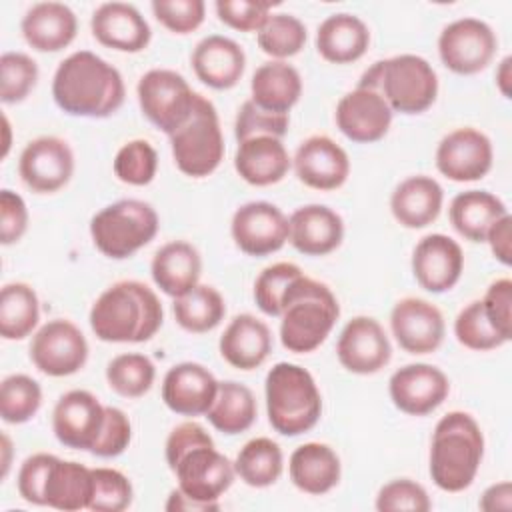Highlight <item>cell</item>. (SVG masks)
<instances>
[{
  "label": "cell",
  "instance_id": "1",
  "mask_svg": "<svg viewBox=\"0 0 512 512\" xmlns=\"http://www.w3.org/2000/svg\"><path fill=\"white\" fill-rule=\"evenodd\" d=\"M52 98L70 116L108 118L124 104L126 86L118 68L90 50H78L58 64Z\"/></svg>",
  "mask_w": 512,
  "mask_h": 512
},
{
  "label": "cell",
  "instance_id": "2",
  "mask_svg": "<svg viewBox=\"0 0 512 512\" xmlns=\"http://www.w3.org/2000/svg\"><path fill=\"white\" fill-rule=\"evenodd\" d=\"M168 468L178 480V488L200 502L220 504V496L232 486L236 472L212 436L198 422H182L166 438Z\"/></svg>",
  "mask_w": 512,
  "mask_h": 512
},
{
  "label": "cell",
  "instance_id": "3",
  "mask_svg": "<svg viewBox=\"0 0 512 512\" xmlns=\"http://www.w3.org/2000/svg\"><path fill=\"white\" fill-rule=\"evenodd\" d=\"M90 328L102 342H146L162 326L164 310L156 292L138 280L108 286L90 308Z\"/></svg>",
  "mask_w": 512,
  "mask_h": 512
},
{
  "label": "cell",
  "instance_id": "4",
  "mask_svg": "<svg viewBox=\"0 0 512 512\" xmlns=\"http://www.w3.org/2000/svg\"><path fill=\"white\" fill-rule=\"evenodd\" d=\"M484 434L468 412L454 410L442 416L430 442V478L444 492L466 490L482 464Z\"/></svg>",
  "mask_w": 512,
  "mask_h": 512
},
{
  "label": "cell",
  "instance_id": "5",
  "mask_svg": "<svg viewBox=\"0 0 512 512\" xmlns=\"http://www.w3.org/2000/svg\"><path fill=\"white\" fill-rule=\"evenodd\" d=\"M340 316L334 292L308 276H298L282 296L280 342L288 352H314L332 332Z\"/></svg>",
  "mask_w": 512,
  "mask_h": 512
},
{
  "label": "cell",
  "instance_id": "6",
  "mask_svg": "<svg viewBox=\"0 0 512 512\" xmlns=\"http://www.w3.org/2000/svg\"><path fill=\"white\" fill-rule=\"evenodd\" d=\"M356 88L380 92L392 112L412 116L426 112L436 102L438 76L426 58L398 54L364 70Z\"/></svg>",
  "mask_w": 512,
  "mask_h": 512
},
{
  "label": "cell",
  "instance_id": "7",
  "mask_svg": "<svg viewBox=\"0 0 512 512\" xmlns=\"http://www.w3.org/2000/svg\"><path fill=\"white\" fill-rule=\"evenodd\" d=\"M270 426L282 436L312 430L322 416V394L314 376L292 362L274 364L264 382Z\"/></svg>",
  "mask_w": 512,
  "mask_h": 512
},
{
  "label": "cell",
  "instance_id": "8",
  "mask_svg": "<svg viewBox=\"0 0 512 512\" xmlns=\"http://www.w3.org/2000/svg\"><path fill=\"white\" fill-rule=\"evenodd\" d=\"M160 218L152 204L124 198L98 210L90 220V236L100 254L112 260L134 256L158 234Z\"/></svg>",
  "mask_w": 512,
  "mask_h": 512
},
{
  "label": "cell",
  "instance_id": "9",
  "mask_svg": "<svg viewBox=\"0 0 512 512\" xmlns=\"http://www.w3.org/2000/svg\"><path fill=\"white\" fill-rule=\"evenodd\" d=\"M170 150L176 168L190 178L210 176L224 158V134L216 106L202 94L188 122L170 134Z\"/></svg>",
  "mask_w": 512,
  "mask_h": 512
},
{
  "label": "cell",
  "instance_id": "10",
  "mask_svg": "<svg viewBox=\"0 0 512 512\" xmlns=\"http://www.w3.org/2000/svg\"><path fill=\"white\" fill-rule=\"evenodd\" d=\"M136 96L142 114L170 136L188 122L198 94L180 72L152 68L140 76Z\"/></svg>",
  "mask_w": 512,
  "mask_h": 512
},
{
  "label": "cell",
  "instance_id": "11",
  "mask_svg": "<svg viewBox=\"0 0 512 512\" xmlns=\"http://www.w3.org/2000/svg\"><path fill=\"white\" fill-rule=\"evenodd\" d=\"M498 38L480 18H458L446 24L438 36V56L442 64L460 76L482 72L494 58Z\"/></svg>",
  "mask_w": 512,
  "mask_h": 512
},
{
  "label": "cell",
  "instance_id": "12",
  "mask_svg": "<svg viewBox=\"0 0 512 512\" xmlns=\"http://www.w3.org/2000/svg\"><path fill=\"white\" fill-rule=\"evenodd\" d=\"M30 360L46 376H72L88 360L86 336L66 318L48 320L32 336Z\"/></svg>",
  "mask_w": 512,
  "mask_h": 512
},
{
  "label": "cell",
  "instance_id": "13",
  "mask_svg": "<svg viewBox=\"0 0 512 512\" xmlns=\"http://www.w3.org/2000/svg\"><path fill=\"white\" fill-rule=\"evenodd\" d=\"M230 234L234 244L248 256H268L278 252L290 236L284 212L266 200L246 202L232 214Z\"/></svg>",
  "mask_w": 512,
  "mask_h": 512
},
{
  "label": "cell",
  "instance_id": "14",
  "mask_svg": "<svg viewBox=\"0 0 512 512\" xmlns=\"http://www.w3.org/2000/svg\"><path fill=\"white\" fill-rule=\"evenodd\" d=\"M18 174L32 192L54 194L74 174V152L58 136H38L20 152Z\"/></svg>",
  "mask_w": 512,
  "mask_h": 512
},
{
  "label": "cell",
  "instance_id": "15",
  "mask_svg": "<svg viewBox=\"0 0 512 512\" xmlns=\"http://www.w3.org/2000/svg\"><path fill=\"white\" fill-rule=\"evenodd\" d=\"M492 162L490 138L470 126L448 132L436 146V168L452 182H476L490 172Z\"/></svg>",
  "mask_w": 512,
  "mask_h": 512
},
{
  "label": "cell",
  "instance_id": "16",
  "mask_svg": "<svg viewBox=\"0 0 512 512\" xmlns=\"http://www.w3.org/2000/svg\"><path fill=\"white\" fill-rule=\"evenodd\" d=\"M106 406L88 390L62 394L52 410V432L60 444L90 452L102 432Z\"/></svg>",
  "mask_w": 512,
  "mask_h": 512
},
{
  "label": "cell",
  "instance_id": "17",
  "mask_svg": "<svg viewBox=\"0 0 512 512\" xmlns=\"http://www.w3.org/2000/svg\"><path fill=\"white\" fill-rule=\"evenodd\" d=\"M392 404L408 416H426L434 412L450 394L448 376L424 362L398 368L388 380Z\"/></svg>",
  "mask_w": 512,
  "mask_h": 512
},
{
  "label": "cell",
  "instance_id": "18",
  "mask_svg": "<svg viewBox=\"0 0 512 512\" xmlns=\"http://www.w3.org/2000/svg\"><path fill=\"white\" fill-rule=\"evenodd\" d=\"M390 330L398 346L408 354H432L444 342L446 324L432 302L408 296L394 304Z\"/></svg>",
  "mask_w": 512,
  "mask_h": 512
},
{
  "label": "cell",
  "instance_id": "19",
  "mask_svg": "<svg viewBox=\"0 0 512 512\" xmlns=\"http://www.w3.org/2000/svg\"><path fill=\"white\" fill-rule=\"evenodd\" d=\"M336 356L342 368L352 374H376L392 358L390 340L378 320L356 316L342 328L336 342Z\"/></svg>",
  "mask_w": 512,
  "mask_h": 512
},
{
  "label": "cell",
  "instance_id": "20",
  "mask_svg": "<svg viewBox=\"0 0 512 512\" xmlns=\"http://www.w3.org/2000/svg\"><path fill=\"white\" fill-rule=\"evenodd\" d=\"M292 166L304 186L322 192L338 190L350 176V158L346 150L324 134L300 142Z\"/></svg>",
  "mask_w": 512,
  "mask_h": 512
},
{
  "label": "cell",
  "instance_id": "21",
  "mask_svg": "<svg viewBox=\"0 0 512 512\" xmlns=\"http://www.w3.org/2000/svg\"><path fill=\"white\" fill-rule=\"evenodd\" d=\"M464 270V252L446 234H428L412 250V274L420 288L442 294L452 290Z\"/></svg>",
  "mask_w": 512,
  "mask_h": 512
},
{
  "label": "cell",
  "instance_id": "22",
  "mask_svg": "<svg viewBox=\"0 0 512 512\" xmlns=\"http://www.w3.org/2000/svg\"><path fill=\"white\" fill-rule=\"evenodd\" d=\"M392 114L380 92L354 88L338 100L334 120L348 140L372 144L388 134Z\"/></svg>",
  "mask_w": 512,
  "mask_h": 512
},
{
  "label": "cell",
  "instance_id": "23",
  "mask_svg": "<svg viewBox=\"0 0 512 512\" xmlns=\"http://www.w3.org/2000/svg\"><path fill=\"white\" fill-rule=\"evenodd\" d=\"M92 36L106 48L136 54L148 48L152 30L134 4L104 2L90 18Z\"/></svg>",
  "mask_w": 512,
  "mask_h": 512
},
{
  "label": "cell",
  "instance_id": "24",
  "mask_svg": "<svg viewBox=\"0 0 512 512\" xmlns=\"http://www.w3.org/2000/svg\"><path fill=\"white\" fill-rule=\"evenodd\" d=\"M218 392L214 374L198 362L172 366L162 380L164 404L180 416H202L210 410Z\"/></svg>",
  "mask_w": 512,
  "mask_h": 512
},
{
  "label": "cell",
  "instance_id": "25",
  "mask_svg": "<svg viewBox=\"0 0 512 512\" xmlns=\"http://www.w3.org/2000/svg\"><path fill=\"white\" fill-rule=\"evenodd\" d=\"M190 62L196 78L214 90L234 88L246 70L244 48L222 34L202 38L194 46Z\"/></svg>",
  "mask_w": 512,
  "mask_h": 512
},
{
  "label": "cell",
  "instance_id": "26",
  "mask_svg": "<svg viewBox=\"0 0 512 512\" xmlns=\"http://www.w3.org/2000/svg\"><path fill=\"white\" fill-rule=\"evenodd\" d=\"M290 244L304 256H326L334 252L344 238L342 216L324 204H306L296 208L290 218Z\"/></svg>",
  "mask_w": 512,
  "mask_h": 512
},
{
  "label": "cell",
  "instance_id": "27",
  "mask_svg": "<svg viewBox=\"0 0 512 512\" xmlns=\"http://www.w3.org/2000/svg\"><path fill=\"white\" fill-rule=\"evenodd\" d=\"M22 36L36 52H60L70 46L78 32V20L62 2H38L26 10L20 22Z\"/></svg>",
  "mask_w": 512,
  "mask_h": 512
},
{
  "label": "cell",
  "instance_id": "28",
  "mask_svg": "<svg viewBox=\"0 0 512 512\" xmlns=\"http://www.w3.org/2000/svg\"><path fill=\"white\" fill-rule=\"evenodd\" d=\"M220 356L238 370L260 368L272 352V332L252 314L234 316L218 342Z\"/></svg>",
  "mask_w": 512,
  "mask_h": 512
},
{
  "label": "cell",
  "instance_id": "29",
  "mask_svg": "<svg viewBox=\"0 0 512 512\" xmlns=\"http://www.w3.org/2000/svg\"><path fill=\"white\" fill-rule=\"evenodd\" d=\"M444 204V190L438 180L426 174L404 178L390 194V212L394 220L410 230L432 224Z\"/></svg>",
  "mask_w": 512,
  "mask_h": 512
},
{
  "label": "cell",
  "instance_id": "30",
  "mask_svg": "<svg viewBox=\"0 0 512 512\" xmlns=\"http://www.w3.org/2000/svg\"><path fill=\"white\" fill-rule=\"evenodd\" d=\"M292 166L282 138L252 136L238 142L234 168L238 176L252 186H272L284 180Z\"/></svg>",
  "mask_w": 512,
  "mask_h": 512
},
{
  "label": "cell",
  "instance_id": "31",
  "mask_svg": "<svg viewBox=\"0 0 512 512\" xmlns=\"http://www.w3.org/2000/svg\"><path fill=\"white\" fill-rule=\"evenodd\" d=\"M154 284L170 298H178L200 284L202 256L186 240H172L160 246L150 262Z\"/></svg>",
  "mask_w": 512,
  "mask_h": 512
},
{
  "label": "cell",
  "instance_id": "32",
  "mask_svg": "<svg viewBox=\"0 0 512 512\" xmlns=\"http://www.w3.org/2000/svg\"><path fill=\"white\" fill-rule=\"evenodd\" d=\"M288 474L300 492L320 496L338 486L342 464L328 444L306 442L290 454Z\"/></svg>",
  "mask_w": 512,
  "mask_h": 512
},
{
  "label": "cell",
  "instance_id": "33",
  "mask_svg": "<svg viewBox=\"0 0 512 512\" xmlns=\"http://www.w3.org/2000/svg\"><path fill=\"white\" fill-rule=\"evenodd\" d=\"M370 46V30L362 18L338 12L324 18L316 30V50L332 64L360 60Z\"/></svg>",
  "mask_w": 512,
  "mask_h": 512
},
{
  "label": "cell",
  "instance_id": "34",
  "mask_svg": "<svg viewBox=\"0 0 512 512\" xmlns=\"http://www.w3.org/2000/svg\"><path fill=\"white\" fill-rule=\"evenodd\" d=\"M302 96L300 72L284 62L270 60L256 68L250 80V100L272 114H288Z\"/></svg>",
  "mask_w": 512,
  "mask_h": 512
},
{
  "label": "cell",
  "instance_id": "35",
  "mask_svg": "<svg viewBox=\"0 0 512 512\" xmlns=\"http://www.w3.org/2000/svg\"><path fill=\"white\" fill-rule=\"evenodd\" d=\"M92 490H94L92 468L74 460H62L56 456L44 486L46 506L64 510V512L90 508Z\"/></svg>",
  "mask_w": 512,
  "mask_h": 512
},
{
  "label": "cell",
  "instance_id": "36",
  "mask_svg": "<svg viewBox=\"0 0 512 512\" xmlns=\"http://www.w3.org/2000/svg\"><path fill=\"white\" fill-rule=\"evenodd\" d=\"M504 214H508L506 204L488 190H464L452 198L448 208L450 224L470 242H484L490 226Z\"/></svg>",
  "mask_w": 512,
  "mask_h": 512
},
{
  "label": "cell",
  "instance_id": "37",
  "mask_svg": "<svg viewBox=\"0 0 512 512\" xmlns=\"http://www.w3.org/2000/svg\"><path fill=\"white\" fill-rule=\"evenodd\" d=\"M258 416L254 392L236 380L218 382L216 398L206 412L208 422L226 436H236L252 428Z\"/></svg>",
  "mask_w": 512,
  "mask_h": 512
},
{
  "label": "cell",
  "instance_id": "38",
  "mask_svg": "<svg viewBox=\"0 0 512 512\" xmlns=\"http://www.w3.org/2000/svg\"><path fill=\"white\" fill-rule=\"evenodd\" d=\"M284 470V454L278 442L266 436L248 440L234 460L236 476L252 488H268L278 482Z\"/></svg>",
  "mask_w": 512,
  "mask_h": 512
},
{
  "label": "cell",
  "instance_id": "39",
  "mask_svg": "<svg viewBox=\"0 0 512 512\" xmlns=\"http://www.w3.org/2000/svg\"><path fill=\"white\" fill-rule=\"evenodd\" d=\"M40 320V302L26 282H8L0 290V336L4 340H24Z\"/></svg>",
  "mask_w": 512,
  "mask_h": 512
},
{
  "label": "cell",
  "instance_id": "40",
  "mask_svg": "<svg viewBox=\"0 0 512 512\" xmlns=\"http://www.w3.org/2000/svg\"><path fill=\"white\" fill-rule=\"evenodd\" d=\"M174 320L180 328L192 334H204L214 330L226 314L222 294L208 284H196L186 294L174 298Z\"/></svg>",
  "mask_w": 512,
  "mask_h": 512
},
{
  "label": "cell",
  "instance_id": "41",
  "mask_svg": "<svg viewBox=\"0 0 512 512\" xmlns=\"http://www.w3.org/2000/svg\"><path fill=\"white\" fill-rule=\"evenodd\" d=\"M156 380L154 362L138 352H126L114 356L106 366L108 386L124 398L144 396Z\"/></svg>",
  "mask_w": 512,
  "mask_h": 512
},
{
  "label": "cell",
  "instance_id": "42",
  "mask_svg": "<svg viewBox=\"0 0 512 512\" xmlns=\"http://www.w3.org/2000/svg\"><path fill=\"white\" fill-rule=\"evenodd\" d=\"M308 32L300 18L292 14H270L264 26L256 32L258 48L274 60L296 56L306 44Z\"/></svg>",
  "mask_w": 512,
  "mask_h": 512
},
{
  "label": "cell",
  "instance_id": "43",
  "mask_svg": "<svg viewBox=\"0 0 512 512\" xmlns=\"http://www.w3.org/2000/svg\"><path fill=\"white\" fill-rule=\"evenodd\" d=\"M42 406V388L28 374H10L0 384V416L6 424H24Z\"/></svg>",
  "mask_w": 512,
  "mask_h": 512
},
{
  "label": "cell",
  "instance_id": "44",
  "mask_svg": "<svg viewBox=\"0 0 512 512\" xmlns=\"http://www.w3.org/2000/svg\"><path fill=\"white\" fill-rule=\"evenodd\" d=\"M114 176L130 186H146L158 172V152L142 138L126 142L114 156Z\"/></svg>",
  "mask_w": 512,
  "mask_h": 512
},
{
  "label": "cell",
  "instance_id": "45",
  "mask_svg": "<svg viewBox=\"0 0 512 512\" xmlns=\"http://www.w3.org/2000/svg\"><path fill=\"white\" fill-rule=\"evenodd\" d=\"M454 336L456 340L468 348V350H476V352H486V350H494L500 348L502 344H506L508 340L490 324L482 302L474 300L468 306H464L456 320H454Z\"/></svg>",
  "mask_w": 512,
  "mask_h": 512
},
{
  "label": "cell",
  "instance_id": "46",
  "mask_svg": "<svg viewBox=\"0 0 512 512\" xmlns=\"http://www.w3.org/2000/svg\"><path fill=\"white\" fill-rule=\"evenodd\" d=\"M38 82V64L24 52H4L0 56V100L4 104L22 102Z\"/></svg>",
  "mask_w": 512,
  "mask_h": 512
},
{
  "label": "cell",
  "instance_id": "47",
  "mask_svg": "<svg viewBox=\"0 0 512 512\" xmlns=\"http://www.w3.org/2000/svg\"><path fill=\"white\" fill-rule=\"evenodd\" d=\"M304 272L298 264L276 262L266 266L254 282V302L266 316L282 314V296L286 288Z\"/></svg>",
  "mask_w": 512,
  "mask_h": 512
},
{
  "label": "cell",
  "instance_id": "48",
  "mask_svg": "<svg viewBox=\"0 0 512 512\" xmlns=\"http://www.w3.org/2000/svg\"><path fill=\"white\" fill-rule=\"evenodd\" d=\"M94 490L88 510L122 512L132 504L134 488L126 474L114 468H92Z\"/></svg>",
  "mask_w": 512,
  "mask_h": 512
},
{
  "label": "cell",
  "instance_id": "49",
  "mask_svg": "<svg viewBox=\"0 0 512 512\" xmlns=\"http://www.w3.org/2000/svg\"><path fill=\"white\" fill-rule=\"evenodd\" d=\"M432 508L426 488L410 478H396L384 484L376 494V510L380 512H428Z\"/></svg>",
  "mask_w": 512,
  "mask_h": 512
},
{
  "label": "cell",
  "instance_id": "50",
  "mask_svg": "<svg viewBox=\"0 0 512 512\" xmlns=\"http://www.w3.org/2000/svg\"><path fill=\"white\" fill-rule=\"evenodd\" d=\"M150 8L154 18L174 34H190L206 18V4L202 0H154Z\"/></svg>",
  "mask_w": 512,
  "mask_h": 512
},
{
  "label": "cell",
  "instance_id": "51",
  "mask_svg": "<svg viewBox=\"0 0 512 512\" xmlns=\"http://www.w3.org/2000/svg\"><path fill=\"white\" fill-rule=\"evenodd\" d=\"M266 0H216V16L228 28L238 32H258L274 8Z\"/></svg>",
  "mask_w": 512,
  "mask_h": 512
},
{
  "label": "cell",
  "instance_id": "52",
  "mask_svg": "<svg viewBox=\"0 0 512 512\" xmlns=\"http://www.w3.org/2000/svg\"><path fill=\"white\" fill-rule=\"evenodd\" d=\"M290 116L288 114H272L258 108L252 100H246L234 122V136L238 142L252 136H276L282 138L288 132Z\"/></svg>",
  "mask_w": 512,
  "mask_h": 512
},
{
  "label": "cell",
  "instance_id": "53",
  "mask_svg": "<svg viewBox=\"0 0 512 512\" xmlns=\"http://www.w3.org/2000/svg\"><path fill=\"white\" fill-rule=\"evenodd\" d=\"M132 440L130 418L116 406H106V418L102 432L90 450L98 458H116L120 456Z\"/></svg>",
  "mask_w": 512,
  "mask_h": 512
},
{
  "label": "cell",
  "instance_id": "54",
  "mask_svg": "<svg viewBox=\"0 0 512 512\" xmlns=\"http://www.w3.org/2000/svg\"><path fill=\"white\" fill-rule=\"evenodd\" d=\"M54 460H56L54 454L38 452V454L28 456L22 462V466L18 470V478H16L18 494L22 496V500H26L28 504L46 506L44 486H46V478H48V472H50V466Z\"/></svg>",
  "mask_w": 512,
  "mask_h": 512
},
{
  "label": "cell",
  "instance_id": "55",
  "mask_svg": "<svg viewBox=\"0 0 512 512\" xmlns=\"http://www.w3.org/2000/svg\"><path fill=\"white\" fill-rule=\"evenodd\" d=\"M490 324L510 342L512 338V280L498 278L488 288L480 300Z\"/></svg>",
  "mask_w": 512,
  "mask_h": 512
},
{
  "label": "cell",
  "instance_id": "56",
  "mask_svg": "<svg viewBox=\"0 0 512 512\" xmlns=\"http://www.w3.org/2000/svg\"><path fill=\"white\" fill-rule=\"evenodd\" d=\"M28 230V208L20 194L4 188L0 192V242L16 244Z\"/></svg>",
  "mask_w": 512,
  "mask_h": 512
},
{
  "label": "cell",
  "instance_id": "57",
  "mask_svg": "<svg viewBox=\"0 0 512 512\" xmlns=\"http://www.w3.org/2000/svg\"><path fill=\"white\" fill-rule=\"evenodd\" d=\"M484 242H488L494 258L500 264L510 266L512 264V216L504 214L502 218H498L490 226Z\"/></svg>",
  "mask_w": 512,
  "mask_h": 512
},
{
  "label": "cell",
  "instance_id": "58",
  "mask_svg": "<svg viewBox=\"0 0 512 512\" xmlns=\"http://www.w3.org/2000/svg\"><path fill=\"white\" fill-rule=\"evenodd\" d=\"M478 506L484 512H496V510L508 512V510H512V484L508 480H504V482H496V484L488 486L482 492Z\"/></svg>",
  "mask_w": 512,
  "mask_h": 512
},
{
  "label": "cell",
  "instance_id": "59",
  "mask_svg": "<svg viewBox=\"0 0 512 512\" xmlns=\"http://www.w3.org/2000/svg\"><path fill=\"white\" fill-rule=\"evenodd\" d=\"M164 508L168 512H214V510H220V504H208V502L194 500V498L186 496L180 488H174L170 492Z\"/></svg>",
  "mask_w": 512,
  "mask_h": 512
},
{
  "label": "cell",
  "instance_id": "60",
  "mask_svg": "<svg viewBox=\"0 0 512 512\" xmlns=\"http://www.w3.org/2000/svg\"><path fill=\"white\" fill-rule=\"evenodd\" d=\"M496 86L504 98L512 94V58L504 56L496 68Z\"/></svg>",
  "mask_w": 512,
  "mask_h": 512
},
{
  "label": "cell",
  "instance_id": "61",
  "mask_svg": "<svg viewBox=\"0 0 512 512\" xmlns=\"http://www.w3.org/2000/svg\"><path fill=\"white\" fill-rule=\"evenodd\" d=\"M10 454H12V442L8 438V434H2V478H6L8 470H10Z\"/></svg>",
  "mask_w": 512,
  "mask_h": 512
},
{
  "label": "cell",
  "instance_id": "62",
  "mask_svg": "<svg viewBox=\"0 0 512 512\" xmlns=\"http://www.w3.org/2000/svg\"><path fill=\"white\" fill-rule=\"evenodd\" d=\"M2 122H4V132H6V140H4L2 156H6V154H8V150H10V122H8V118H6V116L2 118Z\"/></svg>",
  "mask_w": 512,
  "mask_h": 512
}]
</instances>
